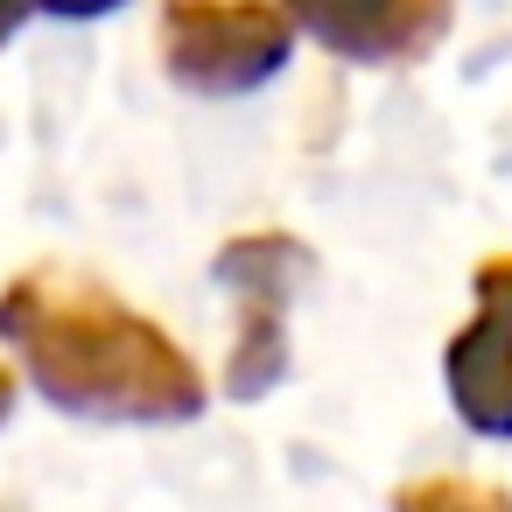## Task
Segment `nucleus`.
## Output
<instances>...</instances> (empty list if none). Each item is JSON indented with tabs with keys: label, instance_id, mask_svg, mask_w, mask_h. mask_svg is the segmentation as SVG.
Here are the masks:
<instances>
[{
	"label": "nucleus",
	"instance_id": "f257e3e1",
	"mask_svg": "<svg viewBox=\"0 0 512 512\" xmlns=\"http://www.w3.org/2000/svg\"><path fill=\"white\" fill-rule=\"evenodd\" d=\"M0 337L22 358V372L43 386L50 407L85 421H190L204 414V372L197 358L141 309H127L106 281L85 274H15L0 288Z\"/></svg>",
	"mask_w": 512,
	"mask_h": 512
},
{
	"label": "nucleus",
	"instance_id": "f03ea898",
	"mask_svg": "<svg viewBox=\"0 0 512 512\" xmlns=\"http://www.w3.org/2000/svg\"><path fill=\"white\" fill-rule=\"evenodd\" d=\"M295 22L281 0H169L162 8V71L197 99H246L281 78Z\"/></svg>",
	"mask_w": 512,
	"mask_h": 512
},
{
	"label": "nucleus",
	"instance_id": "7ed1b4c3",
	"mask_svg": "<svg viewBox=\"0 0 512 512\" xmlns=\"http://www.w3.org/2000/svg\"><path fill=\"white\" fill-rule=\"evenodd\" d=\"M211 274L239 302V337H232V358H225V393L232 400H260L288 372V302L316 274V253L295 232H246V239L218 246Z\"/></svg>",
	"mask_w": 512,
	"mask_h": 512
},
{
	"label": "nucleus",
	"instance_id": "20e7f679",
	"mask_svg": "<svg viewBox=\"0 0 512 512\" xmlns=\"http://www.w3.org/2000/svg\"><path fill=\"white\" fill-rule=\"evenodd\" d=\"M470 323H456L442 351L449 407L470 435L512 442V253H484L470 274Z\"/></svg>",
	"mask_w": 512,
	"mask_h": 512
},
{
	"label": "nucleus",
	"instance_id": "39448f33",
	"mask_svg": "<svg viewBox=\"0 0 512 512\" xmlns=\"http://www.w3.org/2000/svg\"><path fill=\"white\" fill-rule=\"evenodd\" d=\"M281 8L309 43L365 71L421 64L456 22V0H281Z\"/></svg>",
	"mask_w": 512,
	"mask_h": 512
},
{
	"label": "nucleus",
	"instance_id": "423d86ee",
	"mask_svg": "<svg viewBox=\"0 0 512 512\" xmlns=\"http://www.w3.org/2000/svg\"><path fill=\"white\" fill-rule=\"evenodd\" d=\"M393 512H512V491L477 477H414L393 491Z\"/></svg>",
	"mask_w": 512,
	"mask_h": 512
},
{
	"label": "nucleus",
	"instance_id": "0eeeda50",
	"mask_svg": "<svg viewBox=\"0 0 512 512\" xmlns=\"http://www.w3.org/2000/svg\"><path fill=\"white\" fill-rule=\"evenodd\" d=\"M113 8H127V0H29V15H64V22H92Z\"/></svg>",
	"mask_w": 512,
	"mask_h": 512
},
{
	"label": "nucleus",
	"instance_id": "6e6552de",
	"mask_svg": "<svg viewBox=\"0 0 512 512\" xmlns=\"http://www.w3.org/2000/svg\"><path fill=\"white\" fill-rule=\"evenodd\" d=\"M22 15H29V0H0V43L22 29Z\"/></svg>",
	"mask_w": 512,
	"mask_h": 512
},
{
	"label": "nucleus",
	"instance_id": "1a4fd4ad",
	"mask_svg": "<svg viewBox=\"0 0 512 512\" xmlns=\"http://www.w3.org/2000/svg\"><path fill=\"white\" fill-rule=\"evenodd\" d=\"M8 407H15V372L0 365V421H8Z\"/></svg>",
	"mask_w": 512,
	"mask_h": 512
}]
</instances>
